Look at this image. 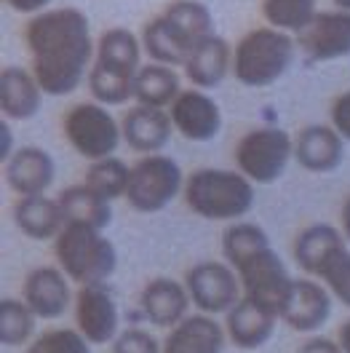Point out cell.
Listing matches in <instances>:
<instances>
[{
	"label": "cell",
	"instance_id": "cell-1",
	"mask_svg": "<svg viewBox=\"0 0 350 353\" xmlns=\"http://www.w3.org/2000/svg\"><path fill=\"white\" fill-rule=\"evenodd\" d=\"M24 43L32 57V75L48 97H67L91 72L96 54L91 24L81 8H54L30 19Z\"/></svg>",
	"mask_w": 350,
	"mask_h": 353
},
{
	"label": "cell",
	"instance_id": "cell-2",
	"mask_svg": "<svg viewBox=\"0 0 350 353\" xmlns=\"http://www.w3.org/2000/svg\"><path fill=\"white\" fill-rule=\"evenodd\" d=\"M222 254L238 273L243 297L281 319L294 279L262 228L254 222H233L222 233Z\"/></svg>",
	"mask_w": 350,
	"mask_h": 353
},
{
	"label": "cell",
	"instance_id": "cell-3",
	"mask_svg": "<svg viewBox=\"0 0 350 353\" xmlns=\"http://www.w3.org/2000/svg\"><path fill=\"white\" fill-rule=\"evenodd\" d=\"M209 35H214L212 11L200 0H174L161 17L145 24L142 46L155 65L185 67L193 48Z\"/></svg>",
	"mask_w": 350,
	"mask_h": 353
},
{
	"label": "cell",
	"instance_id": "cell-4",
	"mask_svg": "<svg viewBox=\"0 0 350 353\" xmlns=\"http://www.w3.org/2000/svg\"><path fill=\"white\" fill-rule=\"evenodd\" d=\"M139 38L126 27L102 32L96 43V62L88 72V91L99 105H126L134 97L139 75Z\"/></svg>",
	"mask_w": 350,
	"mask_h": 353
},
{
	"label": "cell",
	"instance_id": "cell-5",
	"mask_svg": "<svg viewBox=\"0 0 350 353\" xmlns=\"http://www.w3.org/2000/svg\"><path fill=\"white\" fill-rule=\"evenodd\" d=\"M185 203L203 220H241L254 206V182L230 169H196L185 182Z\"/></svg>",
	"mask_w": 350,
	"mask_h": 353
},
{
	"label": "cell",
	"instance_id": "cell-6",
	"mask_svg": "<svg viewBox=\"0 0 350 353\" xmlns=\"http://www.w3.org/2000/svg\"><path fill=\"white\" fill-rule=\"evenodd\" d=\"M54 254L65 276L78 287L105 284L118 268V252L112 241L105 239L102 230L81 222H67L54 241Z\"/></svg>",
	"mask_w": 350,
	"mask_h": 353
},
{
	"label": "cell",
	"instance_id": "cell-7",
	"mask_svg": "<svg viewBox=\"0 0 350 353\" xmlns=\"http://www.w3.org/2000/svg\"><path fill=\"white\" fill-rule=\"evenodd\" d=\"M294 59V38L273 27L246 32L233 51V72L246 88L273 86Z\"/></svg>",
	"mask_w": 350,
	"mask_h": 353
},
{
	"label": "cell",
	"instance_id": "cell-8",
	"mask_svg": "<svg viewBox=\"0 0 350 353\" xmlns=\"http://www.w3.org/2000/svg\"><path fill=\"white\" fill-rule=\"evenodd\" d=\"M294 155V142L291 137L278 129V126H260L251 129L238 139L236 145V166L246 179L260 182V185H273L281 179Z\"/></svg>",
	"mask_w": 350,
	"mask_h": 353
},
{
	"label": "cell",
	"instance_id": "cell-9",
	"mask_svg": "<svg viewBox=\"0 0 350 353\" xmlns=\"http://www.w3.org/2000/svg\"><path fill=\"white\" fill-rule=\"evenodd\" d=\"M62 132L67 142L75 148V153L88 158L91 163L112 158L123 139L121 123L99 102H81L70 108L62 118Z\"/></svg>",
	"mask_w": 350,
	"mask_h": 353
},
{
	"label": "cell",
	"instance_id": "cell-10",
	"mask_svg": "<svg viewBox=\"0 0 350 353\" xmlns=\"http://www.w3.org/2000/svg\"><path fill=\"white\" fill-rule=\"evenodd\" d=\"M185 182L187 179L182 176V169L174 158L161 153L145 155L132 166L126 201L139 214H155L166 209L179 196V190H185Z\"/></svg>",
	"mask_w": 350,
	"mask_h": 353
},
{
	"label": "cell",
	"instance_id": "cell-11",
	"mask_svg": "<svg viewBox=\"0 0 350 353\" xmlns=\"http://www.w3.org/2000/svg\"><path fill=\"white\" fill-rule=\"evenodd\" d=\"M185 287H187V294L198 305V310L206 316L230 313L243 297L238 273L227 263H219V260H203V263L193 265L187 270Z\"/></svg>",
	"mask_w": 350,
	"mask_h": 353
},
{
	"label": "cell",
	"instance_id": "cell-12",
	"mask_svg": "<svg viewBox=\"0 0 350 353\" xmlns=\"http://www.w3.org/2000/svg\"><path fill=\"white\" fill-rule=\"evenodd\" d=\"M75 324L91 345L115 343V337L121 334L118 332L121 316H118L115 294L110 292L107 284L81 287L78 297H75Z\"/></svg>",
	"mask_w": 350,
	"mask_h": 353
},
{
	"label": "cell",
	"instance_id": "cell-13",
	"mask_svg": "<svg viewBox=\"0 0 350 353\" xmlns=\"http://www.w3.org/2000/svg\"><path fill=\"white\" fill-rule=\"evenodd\" d=\"M297 43L310 62H331L350 54V14L318 11L316 19L297 35Z\"/></svg>",
	"mask_w": 350,
	"mask_h": 353
},
{
	"label": "cell",
	"instance_id": "cell-14",
	"mask_svg": "<svg viewBox=\"0 0 350 353\" xmlns=\"http://www.w3.org/2000/svg\"><path fill=\"white\" fill-rule=\"evenodd\" d=\"M174 129L190 142H212L222 129L219 105L200 88H187L169 108Z\"/></svg>",
	"mask_w": 350,
	"mask_h": 353
},
{
	"label": "cell",
	"instance_id": "cell-15",
	"mask_svg": "<svg viewBox=\"0 0 350 353\" xmlns=\"http://www.w3.org/2000/svg\"><path fill=\"white\" fill-rule=\"evenodd\" d=\"M22 300L27 303V308L35 313V319H62L70 308V279L65 276L62 268H35L27 273L22 287Z\"/></svg>",
	"mask_w": 350,
	"mask_h": 353
},
{
	"label": "cell",
	"instance_id": "cell-16",
	"mask_svg": "<svg viewBox=\"0 0 350 353\" xmlns=\"http://www.w3.org/2000/svg\"><path fill=\"white\" fill-rule=\"evenodd\" d=\"M331 316V292L321 281L294 279L291 294L286 300L281 321L294 332H316Z\"/></svg>",
	"mask_w": 350,
	"mask_h": 353
},
{
	"label": "cell",
	"instance_id": "cell-17",
	"mask_svg": "<svg viewBox=\"0 0 350 353\" xmlns=\"http://www.w3.org/2000/svg\"><path fill=\"white\" fill-rule=\"evenodd\" d=\"M294 158L310 174L337 172L345 158V139L334 126H305L294 139Z\"/></svg>",
	"mask_w": 350,
	"mask_h": 353
},
{
	"label": "cell",
	"instance_id": "cell-18",
	"mask_svg": "<svg viewBox=\"0 0 350 353\" xmlns=\"http://www.w3.org/2000/svg\"><path fill=\"white\" fill-rule=\"evenodd\" d=\"M54 176H56L54 158L35 145L19 148L6 163V182L14 193H19V199L45 196V190L54 185Z\"/></svg>",
	"mask_w": 350,
	"mask_h": 353
},
{
	"label": "cell",
	"instance_id": "cell-19",
	"mask_svg": "<svg viewBox=\"0 0 350 353\" xmlns=\"http://www.w3.org/2000/svg\"><path fill=\"white\" fill-rule=\"evenodd\" d=\"M121 132H123V139L132 150L155 155L169 145L174 123H172L169 110L134 105L132 110H126L123 121H121Z\"/></svg>",
	"mask_w": 350,
	"mask_h": 353
},
{
	"label": "cell",
	"instance_id": "cell-20",
	"mask_svg": "<svg viewBox=\"0 0 350 353\" xmlns=\"http://www.w3.org/2000/svg\"><path fill=\"white\" fill-rule=\"evenodd\" d=\"M190 303L193 300L187 294V287H182L179 281L166 279V276L147 281V287L142 289V297H139L145 319L163 330H174L176 324H182L187 319Z\"/></svg>",
	"mask_w": 350,
	"mask_h": 353
},
{
	"label": "cell",
	"instance_id": "cell-21",
	"mask_svg": "<svg viewBox=\"0 0 350 353\" xmlns=\"http://www.w3.org/2000/svg\"><path fill=\"white\" fill-rule=\"evenodd\" d=\"M227 332L214 316L196 313L169 330L163 340V353H225Z\"/></svg>",
	"mask_w": 350,
	"mask_h": 353
},
{
	"label": "cell",
	"instance_id": "cell-22",
	"mask_svg": "<svg viewBox=\"0 0 350 353\" xmlns=\"http://www.w3.org/2000/svg\"><path fill=\"white\" fill-rule=\"evenodd\" d=\"M43 88L24 67L0 70V112L8 121H27L41 110Z\"/></svg>",
	"mask_w": 350,
	"mask_h": 353
},
{
	"label": "cell",
	"instance_id": "cell-23",
	"mask_svg": "<svg viewBox=\"0 0 350 353\" xmlns=\"http://www.w3.org/2000/svg\"><path fill=\"white\" fill-rule=\"evenodd\" d=\"M276 324H278L276 313H270V310L260 308L257 303L241 297V303L225 319V332H227V340L233 345H238L243 351H257L273 337Z\"/></svg>",
	"mask_w": 350,
	"mask_h": 353
},
{
	"label": "cell",
	"instance_id": "cell-24",
	"mask_svg": "<svg viewBox=\"0 0 350 353\" xmlns=\"http://www.w3.org/2000/svg\"><path fill=\"white\" fill-rule=\"evenodd\" d=\"M233 65V54H230V46L225 38H219L217 32L203 38L200 43L193 48V54L187 57L185 62V75L187 81L196 88H217L227 70Z\"/></svg>",
	"mask_w": 350,
	"mask_h": 353
},
{
	"label": "cell",
	"instance_id": "cell-25",
	"mask_svg": "<svg viewBox=\"0 0 350 353\" xmlns=\"http://www.w3.org/2000/svg\"><path fill=\"white\" fill-rule=\"evenodd\" d=\"M14 222L32 241H48V239L56 241V236L67 225L59 201L48 199V196H27V199L17 201Z\"/></svg>",
	"mask_w": 350,
	"mask_h": 353
},
{
	"label": "cell",
	"instance_id": "cell-26",
	"mask_svg": "<svg viewBox=\"0 0 350 353\" xmlns=\"http://www.w3.org/2000/svg\"><path fill=\"white\" fill-rule=\"evenodd\" d=\"M182 94L179 88V75L174 67L166 65H142L136 81H134V99L139 105L166 110L174 105V99Z\"/></svg>",
	"mask_w": 350,
	"mask_h": 353
},
{
	"label": "cell",
	"instance_id": "cell-27",
	"mask_svg": "<svg viewBox=\"0 0 350 353\" xmlns=\"http://www.w3.org/2000/svg\"><path fill=\"white\" fill-rule=\"evenodd\" d=\"M56 201L65 212V222H81V225H91L96 230H105L112 220L110 201L99 199L94 190H88L86 185L67 188Z\"/></svg>",
	"mask_w": 350,
	"mask_h": 353
},
{
	"label": "cell",
	"instance_id": "cell-28",
	"mask_svg": "<svg viewBox=\"0 0 350 353\" xmlns=\"http://www.w3.org/2000/svg\"><path fill=\"white\" fill-rule=\"evenodd\" d=\"M342 241H345L342 230H337L331 225H324V222L310 225L294 241V260H297V265L305 270L307 276H316L318 265L324 263L329 257V252L337 249Z\"/></svg>",
	"mask_w": 350,
	"mask_h": 353
},
{
	"label": "cell",
	"instance_id": "cell-29",
	"mask_svg": "<svg viewBox=\"0 0 350 353\" xmlns=\"http://www.w3.org/2000/svg\"><path fill=\"white\" fill-rule=\"evenodd\" d=\"M129 179H132V166H126L121 158H105V161H94L86 172V185L88 190H94L99 199L112 201L126 199L129 190Z\"/></svg>",
	"mask_w": 350,
	"mask_h": 353
},
{
	"label": "cell",
	"instance_id": "cell-30",
	"mask_svg": "<svg viewBox=\"0 0 350 353\" xmlns=\"http://www.w3.org/2000/svg\"><path fill=\"white\" fill-rule=\"evenodd\" d=\"M318 14V0H262V17L273 30L300 35Z\"/></svg>",
	"mask_w": 350,
	"mask_h": 353
},
{
	"label": "cell",
	"instance_id": "cell-31",
	"mask_svg": "<svg viewBox=\"0 0 350 353\" xmlns=\"http://www.w3.org/2000/svg\"><path fill=\"white\" fill-rule=\"evenodd\" d=\"M35 313L27 308L24 300L6 297L0 300V343L8 348H19L24 343H30V337L35 334Z\"/></svg>",
	"mask_w": 350,
	"mask_h": 353
},
{
	"label": "cell",
	"instance_id": "cell-32",
	"mask_svg": "<svg viewBox=\"0 0 350 353\" xmlns=\"http://www.w3.org/2000/svg\"><path fill=\"white\" fill-rule=\"evenodd\" d=\"M324 287L331 292V297H337L345 308H350V246L342 241L337 249L329 252V257L318 265L316 276Z\"/></svg>",
	"mask_w": 350,
	"mask_h": 353
},
{
	"label": "cell",
	"instance_id": "cell-33",
	"mask_svg": "<svg viewBox=\"0 0 350 353\" xmlns=\"http://www.w3.org/2000/svg\"><path fill=\"white\" fill-rule=\"evenodd\" d=\"M27 353H91V343L78 330H48L38 334L30 345Z\"/></svg>",
	"mask_w": 350,
	"mask_h": 353
},
{
	"label": "cell",
	"instance_id": "cell-34",
	"mask_svg": "<svg viewBox=\"0 0 350 353\" xmlns=\"http://www.w3.org/2000/svg\"><path fill=\"white\" fill-rule=\"evenodd\" d=\"M112 353H163V343H158L155 334H150L147 330L132 327L115 337Z\"/></svg>",
	"mask_w": 350,
	"mask_h": 353
},
{
	"label": "cell",
	"instance_id": "cell-35",
	"mask_svg": "<svg viewBox=\"0 0 350 353\" xmlns=\"http://www.w3.org/2000/svg\"><path fill=\"white\" fill-rule=\"evenodd\" d=\"M331 126L337 129V134L342 139L350 142V91L340 94L334 102H331Z\"/></svg>",
	"mask_w": 350,
	"mask_h": 353
},
{
	"label": "cell",
	"instance_id": "cell-36",
	"mask_svg": "<svg viewBox=\"0 0 350 353\" xmlns=\"http://www.w3.org/2000/svg\"><path fill=\"white\" fill-rule=\"evenodd\" d=\"M297 353H345V351H342L340 343H334V340H329V337H310L307 343L300 345Z\"/></svg>",
	"mask_w": 350,
	"mask_h": 353
},
{
	"label": "cell",
	"instance_id": "cell-37",
	"mask_svg": "<svg viewBox=\"0 0 350 353\" xmlns=\"http://www.w3.org/2000/svg\"><path fill=\"white\" fill-rule=\"evenodd\" d=\"M14 134H11V126L6 123V118L0 121V161H3V166L14 158Z\"/></svg>",
	"mask_w": 350,
	"mask_h": 353
},
{
	"label": "cell",
	"instance_id": "cell-38",
	"mask_svg": "<svg viewBox=\"0 0 350 353\" xmlns=\"http://www.w3.org/2000/svg\"><path fill=\"white\" fill-rule=\"evenodd\" d=\"M48 3L51 0H6V6L8 8H14L17 14H43L45 8H48Z\"/></svg>",
	"mask_w": 350,
	"mask_h": 353
},
{
	"label": "cell",
	"instance_id": "cell-39",
	"mask_svg": "<svg viewBox=\"0 0 350 353\" xmlns=\"http://www.w3.org/2000/svg\"><path fill=\"white\" fill-rule=\"evenodd\" d=\"M340 225H342V236L350 246V193L342 201V209H340Z\"/></svg>",
	"mask_w": 350,
	"mask_h": 353
},
{
	"label": "cell",
	"instance_id": "cell-40",
	"mask_svg": "<svg viewBox=\"0 0 350 353\" xmlns=\"http://www.w3.org/2000/svg\"><path fill=\"white\" fill-rule=\"evenodd\" d=\"M337 343L342 345V351L350 353V319L345 324H340V332H337Z\"/></svg>",
	"mask_w": 350,
	"mask_h": 353
},
{
	"label": "cell",
	"instance_id": "cell-41",
	"mask_svg": "<svg viewBox=\"0 0 350 353\" xmlns=\"http://www.w3.org/2000/svg\"><path fill=\"white\" fill-rule=\"evenodd\" d=\"M334 6H337V11H348L350 14V0H334Z\"/></svg>",
	"mask_w": 350,
	"mask_h": 353
}]
</instances>
